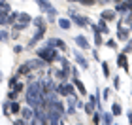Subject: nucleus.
<instances>
[{"mask_svg": "<svg viewBox=\"0 0 132 125\" xmlns=\"http://www.w3.org/2000/svg\"><path fill=\"white\" fill-rule=\"evenodd\" d=\"M117 64H119V67H123V68H128V67H127V53H121V55H119Z\"/></svg>", "mask_w": 132, "mask_h": 125, "instance_id": "7ed1b4c3", "label": "nucleus"}, {"mask_svg": "<svg viewBox=\"0 0 132 125\" xmlns=\"http://www.w3.org/2000/svg\"><path fill=\"white\" fill-rule=\"evenodd\" d=\"M76 59H77V63H79L83 68H87V67H89V64H87V61H85V59H83V57L79 55V53H76Z\"/></svg>", "mask_w": 132, "mask_h": 125, "instance_id": "1a4fd4ad", "label": "nucleus"}, {"mask_svg": "<svg viewBox=\"0 0 132 125\" xmlns=\"http://www.w3.org/2000/svg\"><path fill=\"white\" fill-rule=\"evenodd\" d=\"M94 42H96V46H100V44H102V38H100V34H98L96 31H94Z\"/></svg>", "mask_w": 132, "mask_h": 125, "instance_id": "2eb2a0df", "label": "nucleus"}, {"mask_svg": "<svg viewBox=\"0 0 132 125\" xmlns=\"http://www.w3.org/2000/svg\"><path fill=\"white\" fill-rule=\"evenodd\" d=\"M21 114H23V117H30V112H28V110H23Z\"/></svg>", "mask_w": 132, "mask_h": 125, "instance_id": "4be33fe9", "label": "nucleus"}, {"mask_svg": "<svg viewBox=\"0 0 132 125\" xmlns=\"http://www.w3.org/2000/svg\"><path fill=\"white\" fill-rule=\"evenodd\" d=\"M19 23H21V25H25V27H27L28 23H30V17H28L27 13H21V15H19Z\"/></svg>", "mask_w": 132, "mask_h": 125, "instance_id": "39448f33", "label": "nucleus"}, {"mask_svg": "<svg viewBox=\"0 0 132 125\" xmlns=\"http://www.w3.org/2000/svg\"><path fill=\"white\" fill-rule=\"evenodd\" d=\"M70 2H74V0H70Z\"/></svg>", "mask_w": 132, "mask_h": 125, "instance_id": "cd10ccee", "label": "nucleus"}, {"mask_svg": "<svg viewBox=\"0 0 132 125\" xmlns=\"http://www.w3.org/2000/svg\"><path fill=\"white\" fill-rule=\"evenodd\" d=\"M102 68H104V76H110V67H108V64L104 63L102 64Z\"/></svg>", "mask_w": 132, "mask_h": 125, "instance_id": "dca6fc26", "label": "nucleus"}, {"mask_svg": "<svg viewBox=\"0 0 132 125\" xmlns=\"http://www.w3.org/2000/svg\"><path fill=\"white\" fill-rule=\"evenodd\" d=\"M115 2H121V0H115Z\"/></svg>", "mask_w": 132, "mask_h": 125, "instance_id": "bb28decb", "label": "nucleus"}, {"mask_svg": "<svg viewBox=\"0 0 132 125\" xmlns=\"http://www.w3.org/2000/svg\"><path fill=\"white\" fill-rule=\"evenodd\" d=\"M59 93L61 95H72V85L70 83H61L59 85Z\"/></svg>", "mask_w": 132, "mask_h": 125, "instance_id": "f257e3e1", "label": "nucleus"}, {"mask_svg": "<svg viewBox=\"0 0 132 125\" xmlns=\"http://www.w3.org/2000/svg\"><path fill=\"white\" fill-rule=\"evenodd\" d=\"M102 17H104V19H115V11H110V10H106L104 13H102Z\"/></svg>", "mask_w": 132, "mask_h": 125, "instance_id": "6e6552de", "label": "nucleus"}, {"mask_svg": "<svg viewBox=\"0 0 132 125\" xmlns=\"http://www.w3.org/2000/svg\"><path fill=\"white\" fill-rule=\"evenodd\" d=\"M70 13H72V17H74V21L77 23V25H87V23H89V21H87V17H77L74 11H70Z\"/></svg>", "mask_w": 132, "mask_h": 125, "instance_id": "f03ea898", "label": "nucleus"}, {"mask_svg": "<svg viewBox=\"0 0 132 125\" xmlns=\"http://www.w3.org/2000/svg\"><path fill=\"white\" fill-rule=\"evenodd\" d=\"M76 87L81 91V95H85V93H87V91H85V85H83V83H81L79 80H76Z\"/></svg>", "mask_w": 132, "mask_h": 125, "instance_id": "9b49d317", "label": "nucleus"}, {"mask_svg": "<svg viewBox=\"0 0 132 125\" xmlns=\"http://www.w3.org/2000/svg\"><path fill=\"white\" fill-rule=\"evenodd\" d=\"M119 38H121V40H127V38H128V31H125V28H119Z\"/></svg>", "mask_w": 132, "mask_h": 125, "instance_id": "9d476101", "label": "nucleus"}, {"mask_svg": "<svg viewBox=\"0 0 132 125\" xmlns=\"http://www.w3.org/2000/svg\"><path fill=\"white\" fill-rule=\"evenodd\" d=\"M93 121H94V123H98V121H100V116H98V114H94V117H93Z\"/></svg>", "mask_w": 132, "mask_h": 125, "instance_id": "b1692460", "label": "nucleus"}, {"mask_svg": "<svg viewBox=\"0 0 132 125\" xmlns=\"http://www.w3.org/2000/svg\"><path fill=\"white\" fill-rule=\"evenodd\" d=\"M98 32H108V27H106V21H100V25H98Z\"/></svg>", "mask_w": 132, "mask_h": 125, "instance_id": "f8f14e48", "label": "nucleus"}, {"mask_svg": "<svg viewBox=\"0 0 132 125\" xmlns=\"http://www.w3.org/2000/svg\"><path fill=\"white\" fill-rule=\"evenodd\" d=\"M10 110L13 112V114H17V112H19V102H11V106H10Z\"/></svg>", "mask_w": 132, "mask_h": 125, "instance_id": "ddd939ff", "label": "nucleus"}, {"mask_svg": "<svg viewBox=\"0 0 132 125\" xmlns=\"http://www.w3.org/2000/svg\"><path fill=\"white\" fill-rule=\"evenodd\" d=\"M30 63H27V64H23V67H19V74H28L30 72Z\"/></svg>", "mask_w": 132, "mask_h": 125, "instance_id": "423d86ee", "label": "nucleus"}, {"mask_svg": "<svg viewBox=\"0 0 132 125\" xmlns=\"http://www.w3.org/2000/svg\"><path fill=\"white\" fill-rule=\"evenodd\" d=\"M98 2H100V4H108V0H98Z\"/></svg>", "mask_w": 132, "mask_h": 125, "instance_id": "a878e982", "label": "nucleus"}, {"mask_svg": "<svg viewBox=\"0 0 132 125\" xmlns=\"http://www.w3.org/2000/svg\"><path fill=\"white\" fill-rule=\"evenodd\" d=\"M104 121H106V123H111V114H106V116H104Z\"/></svg>", "mask_w": 132, "mask_h": 125, "instance_id": "a211bd4d", "label": "nucleus"}, {"mask_svg": "<svg viewBox=\"0 0 132 125\" xmlns=\"http://www.w3.org/2000/svg\"><path fill=\"white\" fill-rule=\"evenodd\" d=\"M121 114V106L119 104H113V116H119Z\"/></svg>", "mask_w": 132, "mask_h": 125, "instance_id": "4468645a", "label": "nucleus"}, {"mask_svg": "<svg viewBox=\"0 0 132 125\" xmlns=\"http://www.w3.org/2000/svg\"><path fill=\"white\" fill-rule=\"evenodd\" d=\"M106 46H108V47H115V42H113V40H108Z\"/></svg>", "mask_w": 132, "mask_h": 125, "instance_id": "6ab92c4d", "label": "nucleus"}, {"mask_svg": "<svg viewBox=\"0 0 132 125\" xmlns=\"http://www.w3.org/2000/svg\"><path fill=\"white\" fill-rule=\"evenodd\" d=\"M15 19H17V13H11V15L8 17V21H10V23H11V21H15Z\"/></svg>", "mask_w": 132, "mask_h": 125, "instance_id": "aec40b11", "label": "nucleus"}, {"mask_svg": "<svg viewBox=\"0 0 132 125\" xmlns=\"http://www.w3.org/2000/svg\"><path fill=\"white\" fill-rule=\"evenodd\" d=\"M93 2H96V0H81V4H85V6H89V4H93Z\"/></svg>", "mask_w": 132, "mask_h": 125, "instance_id": "412c9836", "label": "nucleus"}, {"mask_svg": "<svg viewBox=\"0 0 132 125\" xmlns=\"http://www.w3.org/2000/svg\"><path fill=\"white\" fill-rule=\"evenodd\" d=\"M127 23H132V13H130V15L127 17Z\"/></svg>", "mask_w": 132, "mask_h": 125, "instance_id": "393cba45", "label": "nucleus"}, {"mask_svg": "<svg viewBox=\"0 0 132 125\" xmlns=\"http://www.w3.org/2000/svg\"><path fill=\"white\" fill-rule=\"evenodd\" d=\"M85 110L89 112V114H91V112H93V104H87V106H85Z\"/></svg>", "mask_w": 132, "mask_h": 125, "instance_id": "5701e85b", "label": "nucleus"}, {"mask_svg": "<svg viewBox=\"0 0 132 125\" xmlns=\"http://www.w3.org/2000/svg\"><path fill=\"white\" fill-rule=\"evenodd\" d=\"M76 42H77V46H79V47H83V49H87V47H89L87 38H83V36H77V38H76Z\"/></svg>", "mask_w": 132, "mask_h": 125, "instance_id": "20e7f679", "label": "nucleus"}, {"mask_svg": "<svg viewBox=\"0 0 132 125\" xmlns=\"http://www.w3.org/2000/svg\"><path fill=\"white\" fill-rule=\"evenodd\" d=\"M59 27L64 28V31H68V28H70V21L68 19H59Z\"/></svg>", "mask_w": 132, "mask_h": 125, "instance_id": "0eeeda50", "label": "nucleus"}, {"mask_svg": "<svg viewBox=\"0 0 132 125\" xmlns=\"http://www.w3.org/2000/svg\"><path fill=\"white\" fill-rule=\"evenodd\" d=\"M34 23H36V25H38L40 28H44V19H40V17H38V19H36Z\"/></svg>", "mask_w": 132, "mask_h": 125, "instance_id": "f3484780", "label": "nucleus"}]
</instances>
